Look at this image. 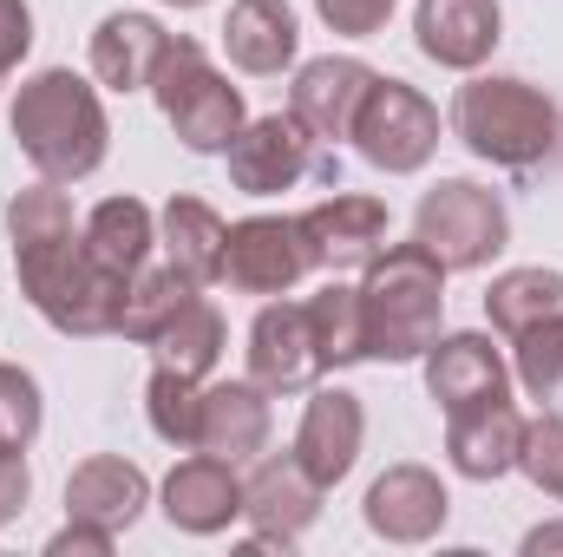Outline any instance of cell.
Wrapping results in <instances>:
<instances>
[{"instance_id":"obj_26","label":"cell","mask_w":563,"mask_h":557,"mask_svg":"<svg viewBox=\"0 0 563 557\" xmlns=\"http://www.w3.org/2000/svg\"><path fill=\"white\" fill-rule=\"evenodd\" d=\"M223 341H230V328H223V308L210 302V295H190L184 308H177V321L151 341V368H170V374H190V381H203L217 361H223Z\"/></svg>"},{"instance_id":"obj_6","label":"cell","mask_w":563,"mask_h":557,"mask_svg":"<svg viewBox=\"0 0 563 557\" xmlns=\"http://www.w3.org/2000/svg\"><path fill=\"white\" fill-rule=\"evenodd\" d=\"M413 237L445 263V276L452 270H485L511 243V210H505L498 190H485L472 177H439L413 210Z\"/></svg>"},{"instance_id":"obj_21","label":"cell","mask_w":563,"mask_h":557,"mask_svg":"<svg viewBox=\"0 0 563 557\" xmlns=\"http://www.w3.org/2000/svg\"><path fill=\"white\" fill-rule=\"evenodd\" d=\"M144 505H151V479L132 459H119V452H92L66 479V518L106 525V532H132Z\"/></svg>"},{"instance_id":"obj_2","label":"cell","mask_w":563,"mask_h":557,"mask_svg":"<svg viewBox=\"0 0 563 557\" xmlns=\"http://www.w3.org/2000/svg\"><path fill=\"white\" fill-rule=\"evenodd\" d=\"M13 144L20 157L53 177V184H79L106 164V144H112V125H106V106H99V86L79 79L73 66H46L33 79H20L13 92Z\"/></svg>"},{"instance_id":"obj_30","label":"cell","mask_w":563,"mask_h":557,"mask_svg":"<svg viewBox=\"0 0 563 557\" xmlns=\"http://www.w3.org/2000/svg\"><path fill=\"white\" fill-rule=\"evenodd\" d=\"M511 381L538 407H558L563 414V315L525 328V335H511Z\"/></svg>"},{"instance_id":"obj_17","label":"cell","mask_w":563,"mask_h":557,"mask_svg":"<svg viewBox=\"0 0 563 557\" xmlns=\"http://www.w3.org/2000/svg\"><path fill=\"white\" fill-rule=\"evenodd\" d=\"M518 446H525V414L511 407V394L445 414V459L472 485H492V479L518 472Z\"/></svg>"},{"instance_id":"obj_8","label":"cell","mask_w":563,"mask_h":557,"mask_svg":"<svg viewBox=\"0 0 563 557\" xmlns=\"http://www.w3.org/2000/svg\"><path fill=\"white\" fill-rule=\"evenodd\" d=\"M314 243L301 230V217H243L230 223V243H223V282L236 295H263L276 302L288 288L314 276Z\"/></svg>"},{"instance_id":"obj_22","label":"cell","mask_w":563,"mask_h":557,"mask_svg":"<svg viewBox=\"0 0 563 557\" xmlns=\"http://www.w3.org/2000/svg\"><path fill=\"white\" fill-rule=\"evenodd\" d=\"M170 53V33L151 20V13H106L99 20V33H92V46H86V66H92V79L106 86V92H151V73H157V59Z\"/></svg>"},{"instance_id":"obj_10","label":"cell","mask_w":563,"mask_h":557,"mask_svg":"<svg viewBox=\"0 0 563 557\" xmlns=\"http://www.w3.org/2000/svg\"><path fill=\"white\" fill-rule=\"evenodd\" d=\"M328 361H321V341H314V315L308 302H263L256 321H250V381H263L269 394H308L321 387Z\"/></svg>"},{"instance_id":"obj_36","label":"cell","mask_w":563,"mask_h":557,"mask_svg":"<svg viewBox=\"0 0 563 557\" xmlns=\"http://www.w3.org/2000/svg\"><path fill=\"white\" fill-rule=\"evenodd\" d=\"M112 545H119V532L86 525V518H66V525L46 538V557H112Z\"/></svg>"},{"instance_id":"obj_3","label":"cell","mask_w":563,"mask_h":557,"mask_svg":"<svg viewBox=\"0 0 563 557\" xmlns=\"http://www.w3.org/2000/svg\"><path fill=\"white\" fill-rule=\"evenodd\" d=\"M361 321H367V361L407 368L439 341L445 321V263L413 243H387L361 270Z\"/></svg>"},{"instance_id":"obj_18","label":"cell","mask_w":563,"mask_h":557,"mask_svg":"<svg viewBox=\"0 0 563 557\" xmlns=\"http://www.w3.org/2000/svg\"><path fill=\"white\" fill-rule=\"evenodd\" d=\"M420 361H426V394H432L445 414H459V407H472V401H505V394H511V368H505V354L492 348V335H478V328L439 335Z\"/></svg>"},{"instance_id":"obj_27","label":"cell","mask_w":563,"mask_h":557,"mask_svg":"<svg viewBox=\"0 0 563 557\" xmlns=\"http://www.w3.org/2000/svg\"><path fill=\"white\" fill-rule=\"evenodd\" d=\"M558 315H563V270L531 263V270L492 276V288H485V321H492L505 341L525 335V328H538V321H558Z\"/></svg>"},{"instance_id":"obj_32","label":"cell","mask_w":563,"mask_h":557,"mask_svg":"<svg viewBox=\"0 0 563 557\" xmlns=\"http://www.w3.org/2000/svg\"><path fill=\"white\" fill-rule=\"evenodd\" d=\"M518 472L563 505V414L544 407L538 419H525V446H518Z\"/></svg>"},{"instance_id":"obj_12","label":"cell","mask_w":563,"mask_h":557,"mask_svg":"<svg viewBox=\"0 0 563 557\" xmlns=\"http://www.w3.org/2000/svg\"><path fill=\"white\" fill-rule=\"evenodd\" d=\"M223 164H230V184L243 197H282L314 171V139L295 125V112H269V119H250L230 139Z\"/></svg>"},{"instance_id":"obj_35","label":"cell","mask_w":563,"mask_h":557,"mask_svg":"<svg viewBox=\"0 0 563 557\" xmlns=\"http://www.w3.org/2000/svg\"><path fill=\"white\" fill-rule=\"evenodd\" d=\"M26 53H33V7L26 0H0V86L20 73Z\"/></svg>"},{"instance_id":"obj_37","label":"cell","mask_w":563,"mask_h":557,"mask_svg":"<svg viewBox=\"0 0 563 557\" xmlns=\"http://www.w3.org/2000/svg\"><path fill=\"white\" fill-rule=\"evenodd\" d=\"M33 499V466L20 446H0V525H13Z\"/></svg>"},{"instance_id":"obj_15","label":"cell","mask_w":563,"mask_h":557,"mask_svg":"<svg viewBox=\"0 0 563 557\" xmlns=\"http://www.w3.org/2000/svg\"><path fill=\"white\" fill-rule=\"evenodd\" d=\"M361 439H367V407H361V394H347V387H308V407H301V426H295V446H288V452L308 466L314 485L334 492V485L354 472Z\"/></svg>"},{"instance_id":"obj_39","label":"cell","mask_w":563,"mask_h":557,"mask_svg":"<svg viewBox=\"0 0 563 557\" xmlns=\"http://www.w3.org/2000/svg\"><path fill=\"white\" fill-rule=\"evenodd\" d=\"M164 7H177V13H190V7H210V0H164Z\"/></svg>"},{"instance_id":"obj_9","label":"cell","mask_w":563,"mask_h":557,"mask_svg":"<svg viewBox=\"0 0 563 557\" xmlns=\"http://www.w3.org/2000/svg\"><path fill=\"white\" fill-rule=\"evenodd\" d=\"M321 499H328V485H314L295 452H256V466L243 479V525L256 532V545L295 551L301 532L321 518Z\"/></svg>"},{"instance_id":"obj_34","label":"cell","mask_w":563,"mask_h":557,"mask_svg":"<svg viewBox=\"0 0 563 557\" xmlns=\"http://www.w3.org/2000/svg\"><path fill=\"white\" fill-rule=\"evenodd\" d=\"M394 7H400V0H314V13L328 20V33H341V40H374V33H387Z\"/></svg>"},{"instance_id":"obj_7","label":"cell","mask_w":563,"mask_h":557,"mask_svg":"<svg viewBox=\"0 0 563 557\" xmlns=\"http://www.w3.org/2000/svg\"><path fill=\"white\" fill-rule=\"evenodd\" d=\"M354 151L374 171H387V177H413L439 151V106L426 99L420 86L380 73L367 106H361V119H354Z\"/></svg>"},{"instance_id":"obj_14","label":"cell","mask_w":563,"mask_h":557,"mask_svg":"<svg viewBox=\"0 0 563 557\" xmlns=\"http://www.w3.org/2000/svg\"><path fill=\"white\" fill-rule=\"evenodd\" d=\"M361 512H367V532H374V538H387V545H426V538L445 532L452 499H445V485H439L432 466L400 459V466H387V472L367 485V505H361Z\"/></svg>"},{"instance_id":"obj_5","label":"cell","mask_w":563,"mask_h":557,"mask_svg":"<svg viewBox=\"0 0 563 557\" xmlns=\"http://www.w3.org/2000/svg\"><path fill=\"white\" fill-rule=\"evenodd\" d=\"M151 99H157L164 125L177 132V144L197 157H223L230 139L250 125L243 86H230V73H217L197 40H170V53L151 73Z\"/></svg>"},{"instance_id":"obj_20","label":"cell","mask_w":563,"mask_h":557,"mask_svg":"<svg viewBox=\"0 0 563 557\" xmlns=\"http://www.w3.org/2000/svg\"><path fill=\"white\" fill-rule=\"evenodd\" d=\"M269 387L263 381H217L203 387L197 401V452H217V459H256L269 452V433H276V414H269Z\"/></svg>"},{"instance_id":"obj_29","label":"cell","mask_w":563,"mask_h":557,"mask_svg":"<svg viewBox=\"0 0 563 557\" xmlns=\"http://www.w3.org/2000/svg\"><path fill=\"white\" fill-rule=\"evenodd\" d=\"M314 315V341L328 368H361L367 361V321H361V282H328L321 295H308Z\"/></svg>"},{"instance_id":"obj_1","label":"cell","mask_w":563,"mask_h":557,"mask_svg":"<svg viewBox=\"0 0 563 557\" xmlns=\"http://www.w3.org/2000/svg\"><path fill=\"white\" fill-rule=\"evenodd\" d=\"M7 237H13V270H20V295L40 308L46 328L59 335H119V308H125V288L132 282L112 276L92 250H86V230L73 217V197L66 184L40 177L26 190H13L7 204Z\"/></svg>"},{"instance_id":"obj_13","label":"cell","mask_w":563,"mask_h":557,"mask_svg":"<svg viewBox=\"0 0 563 557\" xmlns=\"http://www.w3.org/2000/svg\"><path fill=\"white\" fill-rule=\"evenodd\" d=\"M157 505L177 532L190 538H217L243 518V472L236 459H217V452H190L170 466V479L157 485Z\"/></svg>"},{"instance_id":"obj_31","label":"cell","mask_w":563,"mask_h":557,"mask_svg":"<svg viewBox=\"0 0 563 557\" xmlns=\"http://www.w3.org/2000/svg\"><path fill=\"white\" fill-rule=\"evenodd\" d=\"M197 401H203V381L170 374V368H151V381H144V419H151V433L164 446L197 452Z\"/></svg>"},{"instance_id":"obj_4","label":"cell","mask_w":563,"mask_h":557,"mask_svg":"<svg viewBox=\"0 0 563 557\" xmlns=\"http://www.w3.org/2000/svg\"><path fill=\"white\" fill-rule=\"evenodd\" d=\"M452 132L472 157H485L498 171H531L563 144V112L531 79L478 73V79H465L452 92Z\"/></svg>"},{"instance_id":"obj_38","label":"cell","mask_w":563,"mask_h":557,"mask_svg":"<svg viewBox=\"0 0 563 557\" xmlns=\"http://www.w3.org/2000/svg\"><path fill=\"white\" fill-rule=\"evenodd\" d=\"M544 551H563V525H538V532H525V557H544Z\"/></svg>"},{"instance_id":"obj_16","label":"cell","mask_w":563,"mask_h":557,"mask_svg":"<svg viewBox=\"0 0 563 557\" xmlns=\"http://www.w3.org/2000/svg\"><path fill=\"white\" fill-rule=\"evenodd\" d=\"M301 230L314 243V263L347 276V270H367L387 250V204L361 197V190H334L314 210H301Z\"/></svg>"},{"instance_id":"obj_28","label":"cell","mask_w":563,"mask_h":557,"mask_svg":"<svg viewBox=\"0 0 563 557\" xmlns=\"http://www.w3.org/2000/svg\"><path fill=\"white\" fill-rule=\"evenodd\" d=\"M197 295V282H184L170 263L164 270H151L144 263L139 276H132V288H125V308H119V335L125 341H139V348H151L170 321H177V308Z\"/></svg>"},{"instance_id":"obj_25","label":"cell","mask_w":563,"mask_h":557,"mask_svg":"<svg viewBox=\"0 0 563 557\" xmlns=\"http://www.w3.org/2000/svg\"><path fill=\"white\" fill-rule=\"evenodd\" d=\"M79 230H86V250L125 282L139 276L144 263H151V250H157V217L144 210L139 197H106V204H92V217H86Z\"/></svg>"},{"instance_id":"obj_23","label":"cell","mask_w":563,"mask_h":557,"mask_svg":"<svg viewBox=\"0 0 563 557\" xmlns=\"http://www.w3.org/2000/svg\"><path fill=\"white\" fill-rule=\"evenodd\" d=\"M295 46H301V26H295V7L288 0H230V20H223V53L236 73L250 79H282L295 66Z\"/></svg>"},{"instance_id":"obj_19","label":"cell","mask_w":563,"mask_h":557,"mask_svg":"<svg viewBox=\"0 0 563 557\" xmlns=\"http://www.w3.org/2000/svg\"><path fill=\"white\" fill-rule=\"evenodd\" d=\"M413 40H420V53L432 66L478 73L505 40V13H498V0H420Z\"/></svg>"},{"instance_id":"obj_24","label":"cell","mask_w":563,"mask_h":557,"mask_svg":"<svg viewBox=\"0 0 563 557\" xmlns=\"http://www.w3.org/2000/svg\"><path fill=\"white\" fill-rule=\"evenodd\" d=\"M223 243H230V223L203 197H170L157 210V250L184 282H197V288L223 282Z\"/></svg>"},{"instance_id":"obj_33","label":"cell","mask_w":563,"mask_h":557,"mask_svg":"<svg viewBox=\"0 0 563 557\" xmlns=\"http://www.w3.org/2000/svg\"><path fill=\"white\" fill-rule=\"evenodd\" d=\"M46 426V401H40V381L13 361H0V446H33Z\"/></svg>"},{"instance_id":"obj_11","label":"cell","mask_w":563,"mask_h":557,"mask_svg":"<svg viewBox=\"0 0 563 557\" xmlns=\"http://www.w3.org/2000/svg\"><path fill=\"white\" fill-rule=\"evenodd\" d=\"M374 66L354 59V53H328V59H308L288 86V112L295 125L308 132L314 144H334V139H354V119L374 92Z\"/></svg>"}]
</instances>
